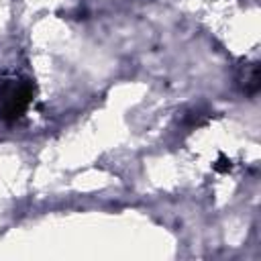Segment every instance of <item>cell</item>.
<instances>
[{
	"instance_id": "obj_1",
	"label": "cell",
	"mask_w": 261,
	"mask_h": 261,
	"mask_svg": "<svg viewBox=\"0 0 261 261\" xmlns=\"http://www.w3.org/2000/svg\"><path fill=\"white\" fill-rule=\"evenodd\" d=\"M35 96V84L20 75L0 80V120L14 122L24 116Z\"/></svg>"
},
{
	"instance_id": "obj_2",
	"label": "cell",
	"mask_w": 261,
	"mask_h": 261,
	"mask_svg": "<svg viewBox=\"0 0 261 261\" xmlns=\"http://www.w3.org/2000/svg\"><path fill=\"white\" fill-rule=\"evenodd\" d=\"M214 169H216V171H228V169H230V161H226V157L220 155V161L214 165Z\"/></svg>"
}]
</instances>
